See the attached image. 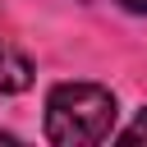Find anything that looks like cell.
I'll return each instance as SVG.
<instances>
[{
    "instance_id": "4",
    "label": "cell",
    "mask_w": 147,
    "mask_h": 147,
    "mask_svg": "<svg viewBox=\"0 0 147 147\" xmlns=\"http://www.w3.org/2000/svg\"><path fill=\"white\" fill-rule=\"evenodd\" d=\"M124 5H129L133 14H147V0H124Z\"/></svg>"
},
{
    "instance_id": "2",
    "label": "cell",
    "mask_w": 147,
    "mask_h": 147,
    "mask_svg": "<svg viewBox=\"0 0 147 147\" xmlns=\"http://www.w3.org/2000/svg\"><path fill=\"white\" fill-rule=\"evenodd\" d=\"M28 83H32V60L9 41H0V92H28Z\"/></svg>"
},
{
    "instance_id": "1",
    "label": "cell",
    "mask_w": 147,
    "mask_h": 147,
    "mask_svg": "<svg viewBox=\"0 0 147 147\" xmlns=\"http://www.w3.org/2000/svg\"><path fill=\"white\" fill-rule=\"evenodd\" d=\"M119 106L101 83H55L46 92V138L55 147H92L115 133Z\"/></svg>"
},
{
    "instance_id": "3",
    "label": "cell",
    "mask_w": 147,
    "mask_h": 147,
    "mask_svg": "<svg viewBox=\"0 0 147 147\" xmlns=\"http://www.w3.org/2000/svg\"><path fill=\"white\" fill-rule=\"evenodd\" d=\"M119 138H124V142H147V110H142L129 129H119Z\"/></svg>"
}]
</instances>
